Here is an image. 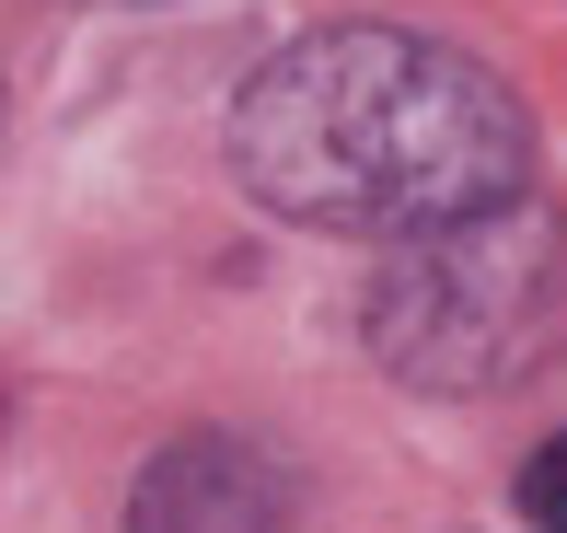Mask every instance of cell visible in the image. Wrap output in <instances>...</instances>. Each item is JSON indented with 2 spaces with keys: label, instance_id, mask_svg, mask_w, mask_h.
Segmentation results:
<instances>
[{
  "label": "cell",
  "instance_id": "3957f363",
  "mask_svg": "<svg viewBox=\"0 0 567 533\" xmlns=\"http://www.w3.org/2000/svg\"><path fill=\"white\" fill-rule=\"evenodd\" d=\"M278 522H290V475L255 441H174L127 511V533H278Z\"/></svg>",
  "mask_w": 567,
  "mask_h": 533
},
{
  "label": "cell",
  "instance_id": "277c9868",
  "mask_svg": "<svg viewBox=\"0 0 567 533\" xmlns=\"http://www.w3.org/2000/svg\"><path fill=\"white\" fill-rule=\"evenodd\" d=\"M522 511H533V533H567V429L522 464Z\"/></svg>",
  "mask_w": 567,
  "mask_h": 533
},
{
  "label": "cell",
  "instance_id": "7a4b0ae2",
  "mask_svg": "<svg viewBox=\"0 0 567 533\" xmlns=\"http://www.w3.org/2000/svg\"><path fill=\"white\" fill-rule=\"evenodd\" d=\"M371 360L405 394H509L567 348V221L509 197L486 221L394 244L371 278Z\"/></svg>",
  "mask_w": 567,
  "mask_h": 533
},
{
  "label": "cell",
  "instance_id": "6da1fadb",
  "mask_svg": "<svg viewBox=\"0 0 567 533\" xmlns=\"http://www.w3.org/2000/svg\"><path fill=\"white\" fill-rule=\"evenodd\" d=\"M231 174L301 233H452L533 197V116L486 59L405 23H313L231 93Z\"/></svg>",
  "mask_w": 567,
  "mask_h": 533
}]
</instances>
